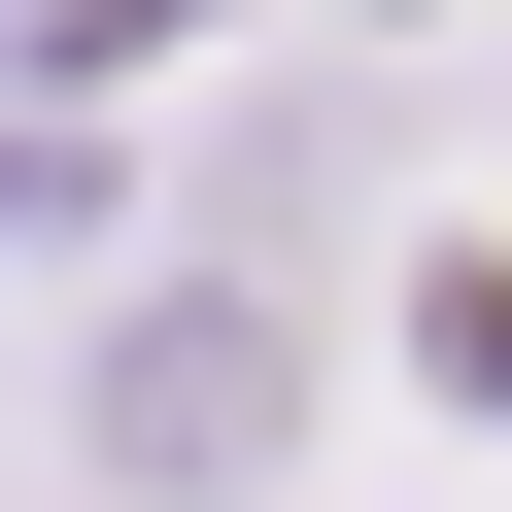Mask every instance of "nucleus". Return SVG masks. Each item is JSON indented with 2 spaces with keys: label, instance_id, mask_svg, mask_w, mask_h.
Returning <instances> with one entry per match:
<instances>
[{
  "label": "nucleus",
  "instance_id": "f257e3e1",
  "mask_svg": "<svg viewBox=\"0 0 512 512\" xmlns=\"http://www.w3.org/2000/svg\"><path fill=\"white\" fill-rule=\"evenodd\" d=\"M274 444H308V342H274V308H239V274L103 342V478H274Z\"/></svg>",
  "mask_w": 512,
  "mask_h": 512
}]
</instances>
